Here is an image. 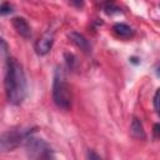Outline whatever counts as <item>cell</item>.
<instances>
[{
  "label": "cell",
  "mask_w": 160,
  "mask_h": 160,
  "mask_svg": "<svg viewBox=\"0 0 160 160\" xmlns=\"http://www.w3.org/2000/svg\"><path fill=\"white\" fill-rule=\"evenodd\" d=\"M154 136L155 139H160V124H155L154 125Z\"/></svg>",
  "instance_id": "11"
},
{
  "label": "cell",
  "mask_w": 160,
  "mask_h": 160,
  "mask_svg": "<svg viewBox=\"0 0 160 160\" xmlns=\"http://www.w3.org/2000/svg\"><path fill=\"white\" fill-rule=\"evenodd\" d=\"M40 160H54V158H52V155H51V154H49V155H46V156L41 158Z\"/></svg>",
  "instance_id": "13"
},
{
  "label": "cell",
  "mask_w": 160,
  "mask_h": 160,
  "mask_svg": "<svg viewBox=\"0 0 160 160\" xmlns=\"http://www.w3.org/2000/svg\"><path fill=\"white\" fill-rule=\"evenodd\" d=\"M12 26L16 30V32L20 34L22 38L29 39L31 36V28H30L29 22L24 18H20V16L14 18L12 19Z\"/></svg>",
  "instance_id": "4"
},
{
  "label": "cell",
  "mask_w": 160,
  "mask_h": 160,
  "mask_svg": "<svg viewBox=\"0 0 160 160\" xmlns=\"http://www.w3.org/2000/svg\"><path fill=\"white\" fill-rule=\"evenodd\" d=\"M26 136V132L24 131H19V130H10L8 132H4L1 136V149L2 151H9L15 149L21 140Z\"/></svg>",
  "instance_id": "3"
},
{
  "label": "cell",
  "mask_w": 160,
  "mask_h": 160,
  "mask_svg": "<svg viewBox=\"0 0 160 160\" xmlns=\"http://www.w3.org/2000/svg\"><path fill=\"white\" fill-rule=\"evenodd\" d=\"M130 131L132 134V136L138 138V139H145V132H144V128L140 122V120L138 118H134L132 119V122H131V126H130Z\"/></svg>",
  "instance_id": "8"
},
{
  "label": "cell",
  "mask_w": 160,
  "mask_h": 160,
  "mask_svg": "<svg viewBox=\"0 0 160 160\" xmlns=\"http://www.w3.org/2000/svg\"><path fill=\"white\" fill-rule=\"evenodd\" d=\"M70 38L71 40L74 41V44H76L78 48H80L84 52H90L91 51V46H90V42L86 40V38L79 32H71L70 34Z\"/></svg>",
  "instance_id": "6"
},
{
  "label": "cell",
  "mask_w": 160,
  "mask_h": 160,
  "mask_svg": "<svg viewBox=\"0 0 160 160\" xmlns=\"http://www.w3.org/2000/svg\"><path fill=\"white\" fill-rule=\"evenodd\" d=\"M112 30H114V32H115L118 36H120V38H125V39L132 36V34H134L132 29H131L129 25L122 24V22H118V24H115L114 28H112Z\"/></svg>",
  "instance_id": "7"
},
{
  "label": "cell",
  "mask_w": 160,
  "mask_h": 160,
  "mask_svg": "<svg viewBox=\"0 0 160 160\" xmlns=\"http://www.w3.org/2000/svg\"><path fill=\"white\" fill-rule=\"evenodd\" d=\"M52 42H54L52 35H51L50 32L45 34V35H44L42 38H40V39L36 41V44H35V50H36V52H38L39 55H45V54H48V52L50 51L51 46H52Z\"/></svg>",
  "instance_id": "5"
},
{
  "label": "cell",
  "mask_w": 160,
  "mask_h": 160,
  "mask_svg": "<svg viewBox=\"0 0 160 160\" xmlns=\"http://www.w3.org/2000/svg\"><path fill=\"white\" fill-rule=\"evenodd\" d=\"M155 72H156V75H158V78H160V65L156 68V70H155Z\"/></svg>",
  "instance_id": "14"
},
{
  "label": "cell",
  "mask_w": 160,
  "mask_h": 160,
  "mask_svg": "<svg viewBox=\"0 0 160 160\" xmlns=\"http://www.w3.org/2000/svg\"><path fill=\"white\" fill-rule=\"evenodd\" d=\"M154 108L158 111V114H160V89H158L154 95Z\"/></svg>",
  "instance_id": "9"
},
{
  "label": "cell",
  "mask_w": 160,
  "mask_h": 160,
  "mask_svg": "<svg viewBox=\"0 0 160 160\" xmlns=\"http://www.w3.org/2000/svg\"><path fill=\"white\" fill-rule=\"evenodd\" d=\"M89 160H102L95 151H92V150H90L89 151Z\"/></svg>",
  "instance_id": "12"
},
{
  "label": "cell",
  "mask_w": 160,
  "mask_h": 160,
  "mask_svg": "<svg viewBox=\"0 0 160 160\" xmlns=\"http://www.w3.org/2000/svg\"><path fill=\"white\" fill-rule=\"evenodd\" d=\"M12 11V6L8 2H2L1 6H0V14L1 15H6V14H10Z\"/></svg>",
  "instance_id": "10"
},
{
  "label": "cell",
  "mask_w": 160,
  "mask_h": 160,
  "mask_svg": "<svg viewBox=\"0 0 160 160\" xmlns=\"http://www.w3.org/2000/svg\"><path fill=\"white\" fill-rule=\"evenodd\" d=\"M4 84L9 102L12 105L21 104L26 94V78L21 64L14 58L6 60Z\"/></svg>",
  "instance_id": "1"
},
{
  "label": "cell",
  "mask_w": 160,
  "mask_h": 160,
  "mask_svg": "<svg viewBox=\"0 0 160 160\" xmlns=\"http://www.w3.org/2000/svg\"><path fill=\"white\" fill-rule=\"evenodd\" d=\"M52 99L55 105L59 109L62 110H69L71 106V94L69 85L66 82L65 75L62 69L58 68L54 75V81H52Z\"/></svg>",
  "instance_id": "2"
}]
</instances>
